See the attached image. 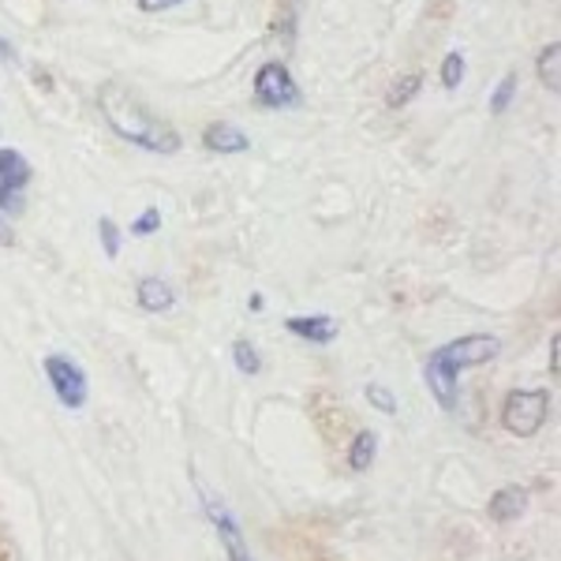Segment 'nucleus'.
<instances>
[{"instance_id": "nucleus-6", "label": "nucleus", "mask_w": 561, "mask_h": 561, "mask_svg": "<svg viewBox=\"0 0 561 561\" xmlns=\"http://www.w3.org/2000/svg\"><path fill=\"white\" fill-rule=\"evenodd\" d=\"M423 382L434 393V401H438L442 412H454L457 409V397H460V370L449 367L446 359L438 356V348L427 356V364H423Z\"/></svg>"}, {"instance_id": "nucleus-18", "label": "nucleus", "mask_w": 561, "mask_h": 561, "mask_svg": "<svg viewBox=\"0 0 561 561\" xmlns=\"http://www.w3.org/2000/svg\"><path fill=\"white\" fill-rule=\"evenodd\" d=\"M460 79H465V53H449V57L442 60V87L457 90Z\"/></svg>"}, {"instance_id": "nucleus-25", "label": "nucleus", "mask_w": 561, "mask_h": 561, "mask_svg": "<svg viewBox=\"0 0 561 561\" xmlns=\"http://www.w3.org/2000/svg\"><path fill=\"white\" fill-rule=\"evenodd\" d=\"M0 60H8V65H20V53H15V45H8L0 38Z\"/></svg>"}, {"instance_id": "nucleus-13", "label": "nucleus", "mask_w": 561, "mask_h": 561, "mask_svg": "<svg viewBox=\"0 0 561 561\" xmlns=\"http://www.w3.org/2000/svg\"><path fill=\"white\" fill-rule=\"evenodd\" d=\"M375 454H378V434L375 431H359L348 446V468L352 472H367L375 465Z\"/></svg>"}, {"instance_id": "nucleus-11", "label": "nucleus", "mask_w": 561, "mask_h": 561, "mask_svg": "<svg viewBox=\"0 0 561 561\" xmlns=\"http://www.w3.org/2000/svg\"><path fill=\"white\" fill-rule=\"evenodd\" d=\"M203 147L214 153H248L251 139L240 128H232V124H210V128L203 131Z\"/></svg>"}, {"instance_id": "nucleus-10", "label": "nucleus", "mask_w": 561, "mask_h": 561, "mask_svg": "<svg viewBox=\"0 0 561 561\" xmlns=\"http://www.w3.org/2000/svg\"><path fill=\"white\" fill-rule=\"evenodd\" d=\"M135 300H139L142 311L161 314V311H173L176 293H173V285H169V280H161V277H142V280H139V293H135Z\"/></svg>"}, {"instance_id": "nucleus-15", "label": "nucleus", "mask_w": 561, "mask_h": 561, "mask_svg": "<svg viewBox=\"0 0 561 561\" xmlns=\"http://www.w3.org/2000/svg\"><path fill=\"white\" fill-rule=\"evenodd\" d=\"M420 87H423V76H420V71H409V76H401L393 87H389L386 105H389V108H401V105H409L412 98L420 94Z\"/></svg>"}, {"instance_id": "nucleus-22", "label": "nucleus", "mask_w": 561, "mask_h": 561, "mask_svg": "<svg viewBox=\"0 0 561 561\" xmlns=\"http://www.w3.org/2000/svg\"><path fill=\"white\" fill-rule=\"evenodd\" d=\"M20 210H23L20 192H12V187L0 184V214H20Z\"/></svg>"}, {"instance_id": "nucleus-12", "label": "nucleus", "mask_w": 561, "mask_h": 561, "mask_svg": "<svg viewBox=\"0 0 561 561\" xmlns=\"http://www.w3.org/2000/svg\"><path fill=\"white\" fill-rule=\"evenodd\" d=\"M0 184L12 187V192H23V187L31 184V161H26L20 150L0 147Z\"/></svg>"}, {"instance_id": "nucleus-9", "label": "nucleus", "mask_w": 561, "mask_h": 561, "mask_svg": "<svg viewBox=\"0 0 561 561\" xmlns=\"http://www.w3.org/2000/svg\"><path fill=\"white\" fill-rule=\"evenodd\" d=\"M486 513H491V520H497V524L520 520L524 513H528V491H524V486H502V491L491 494Z\"/></svg>"}, {"instance_id": "nucleus-26", "label": "nucleus", "mask_w": 561, "mask_h": 561, "mask_svg": "<svg viewBox=\"0 0 561 561\" xmlns=\"http://www.w3.org/2000/svg\"><path fill=\"white\" fill-rule=\"evenodd\" d=\"M550 370H554V375H558V337L550 341Z\"/></svg>"}, {"instance_id": "nucleus-23", "label": "nucleus", "mask_w": 561, "mask_h": 561, "mask_svg": "<svg viewBox=\"0 0 561 561\" xmlns=\"http://www.w3.org/2000/svg\"><path fill=\"white\" fill-rule=\"evenodd\" d=\"M180 4H187V0H139V12L158 15V12H173Z\"/></svg>"}, {"instance_id": "nucleus-1", "label": "nucleus", "mask_w": 561, "mask_h": 561, "mask_svg": "<svg viewBox=\"0 0 561 561\" xmlns=\"http://www.w3.org/2000/svg\"><path fill=\"white\" fill-rule=\"evenodd\" d=\"M98 108H102L105 124L121 139H128L131 147L150 150V153H176L180 135L169 121H161L158 113H150L147 102H139V94L121 83H105L98 90Z\"/></svg>"}, {"instance_id": "nucleus-3", "label": "nucleus", "mask_w": 561, "mask_h": 561, "mask_svg": "<svg viewBox=\"0 0 561 561\" xmlns=\"http://www.w3.org/2000/svg\"><path fill=\"white\" fill-rule=\"evenodd\" d=\"M255 102L262 108H300L304 94H300V83L293 79L280 60H270L255 71Z\"/></svg>"}, {"instance_id": "nucleus-17", "label": "nucleus", "mask_w": 561, "mask_h": 561, "mask_svg": "<svg viewBox=\"0 0 561 561\" xmlns=\"http://www.w3.org/2000/svg\"><path fill=\"white\" fill-rule=\"evenodd\" d=\"M232 359H237V370H243V375H259L262 370V356L251 341H237L232 345Z\"/></svg>"}, {"instance_id": "nucleus-2", "label": "nucleus", "mask_w": 561, "mask_h": 561, "mask_svg": "<svg viewBox=\"0 0 561 561\" xmlns=\"http://www.w3.org/2000/svg\"><path fill=\"white\" fill-rule=\"evenodd\" d=\"M550 415V393L547 389H513L505 397V409H502V423L510 434L517 438H536L542 431Z\"/></svg>"}, {"instance_id": "nucleus-5", "label": "nucleus", "mask_w": 561, "mask_h": 561, "mask_svg": "<svg viewBox=\"0 0 561 561\" xmlns=\"http://www.w3.org/2000/svg\"><path fill=\"white\" fill-rule=\"evenodd\" d=\"M497 352H502V341H497L494 333H468V337H457V341H449V345H442L438 356L446 359L449 367L465 370V367L491 364V359H497Z\"/></svg>"}, {"instance_id": "nucleus-4", "label": "nucleus", "mask_w": 561, "mask_h": 561, "mask_svg": "<svg viewBox=\"0 0 561 561\" xmlns=\"http://www.w3.org/2000/svg\"><path fill=\"white\" fill-rule=\"evenodd\" d=\"M42 367H45V378H49L53 393H57V401L65 404V409H71V412L83 409V404H87V393H90L87 370L79 367L76 359H68V356H49Z\"/></svg>"}, {"instance_id": "nucleus-7", "label": "nucleus", "mask_w": 561, "mask_h": 561, "mask_svg": "<svg viewBox=\"0 0 561 561\" xmlns=\"http://www.w3.org/2000/svg\"><path fill=\"white\" fill-rule=\"evenodd\" d=\"M203 505H206V513H210V524L217 528V536H221L225 550H229V561H255V558H251V550H248V539H243L237 517L229 513V505L214 502L210 494H203Z\"/></svg>"}, {"instance_id": "nucleus-21", "label": "nucleus", "mask_w": 561, "mask_h": 561, "mask_svg": "<svg viewBox=\"0 0 561 561\" xmlns=\"http://www.w3.org/2000/svg\"><path fill=\"white\" fill-rule=\"evenodd\" d=\"M158 229H161V214L153 210V206H150V210H142L139 217H135V225H131L135 237H150V232H158Z\"/></svg>"}, {"instance_id": "nucleus-8", "label": "nucleus", "mask_w": 561, "mask_h": 561, "mask_svg": "<svg viewBox=\"0 0 561 561\" xmlns=\"http://www.w3.org/2000/svg\"><path fill=\"white\" fill-rule=\"evenodd\" d=\"M285 330L300 341H311V345L337 341V319H330V314H296V319L285 322Z\"/></svg>"}, {"instance_id": "nucleus-14", "label": "nucleus", "mask_w": 561, "mask_h": 561, "mask_svg": "<svg viewBox=\"0 0 561 561\" xmlns=\"http://www.w3.org/2000/svg\"><path fill=\"white\" fill-rule=\"evenodd\" d=\"M558 60H561V45H558V42H550L547 49L539 53V60H536L539 83L547 87L550 94H558V90H561V79H558Z\"/></svg>"}, {"instance_id": "nucleus-20", "label": "nucleus", "mask_w": 561, "mask_h": 561, "mask_svg": "<svg viewBox=\"0 0 561 561\" xmlns=\"http://www.w3.org/2000/svg\"><path fill=\"white\" fill-rule=\"evenodd\" d=\"M364 393H367V401H370V404H375V409H378V412H382V415H397V397H393V393H389V389H386V386L370 382V386L364 389Z\"/></svg>"}, {"instance_id": "nucleus-16", "label": "nucleus", "mask_w": 561, "mask_h": 561, "mask_svg": "<svg viewBox=\"0 0 561 561\" xmlns=\"http://www.w3.org/2000/svg\"><path fill=\"white\" fill-rule=\"evenodd\" d=\"M517 87H520V83H517V71H510V76H505L502 83L494 87V94H491V113H494V116H502L505 108L513 105V98H517Z\"/></svg>"}, {"instance_id": "nucleus-24", "label": "nucleus", "mask_w": 561, "mask_h": 561, "mask_svg": "<svg viewBox=\"0 0 561 561\" xmlns=\"http://www.w3.org/2000/svg\"><path fill=\"white\" fill-rule=\"evenodd\" d=\"M15 243V232H12V225L4 221V214H0V248H12Z\"/></svg>"}, {"instance_id": "nucleus-19", "label": "nucleus", "mask_w": 561, "mask_h": 561, "mask_svg": "<svg viewBox=\"0 0 561 561\" xmlns=\"http://www.w3.org/2000/svg\"><path fill=\"white\" fill-rule=\"evenodd\" d=\"M98 237H102V248L108 259L121 255V229H116L113 217H102V221H98Z\"/></svg>"}]
</instances>
